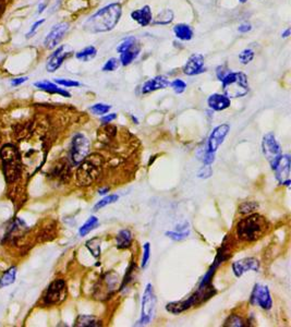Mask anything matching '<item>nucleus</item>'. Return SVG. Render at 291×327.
<instances>
[{"label":"nucleus","mask_w":291,"mask_h":327,"mask_svg":"<svg viewBox=\"0 0 291 327\" xmlns=\"http://www.w3.org/2000/svg\"><path fill=\"white\" fill-rule=\"evenodd\" d=\"M121 6L111 4L98 10L84 23V30L91 33H104L111 31L118 24L121 17Z\"/></svg>","instance_id":"obj_1"},{"label":"nucleus","mask_w":291,"mask_h":327,"mask_svg":"<svg viewBox=\"0 0 291 327\" xmlns=\"http://www.w3.org/2000/svg\"><path fill=\"white\" fill-rule=\"evenodd\" d=\"M4 175L8 183L14 182L20 177L22 162L19 151L11 144H6L0 150Z\"/></svg>","instance_id":"obj_2"},{"label":"nucleus","mask_w":291,"mask_h":327,"mask_svg":"<svg viewBox=\"0 0 291 327\" xmlns=\"http://www.w3.org/2000/svg\"><path fill=\"white\" fill-rule=\"evenodd\" d=\"M265 230V222L262 216L252 214L237 224V236L241 240L252 242L261 237Z\"/></svg>","instance_id":"obj_3"},{"label":"nucleus","mask_w":291,"mask_h":327,"mask_svg":"<svg viewBox=\"0 0 291 327\" xmlns=\"http://www.w3.org/2000/svg\"><path fill=\"white\" fill-rule=\"evenodd\" d=\"M102 158L98 155L86 156L76 171V181L80 185H90L93 183L101 173Z\"/></svg>","instance_id":"obj_4"},{"label":"nucleus","mask_w":291,"mask_h":327,"mask_svg":"<svg viewBox=\"0 0 291 327\" xmlns=\"http://www.w3.org/2000/svg\"><path fill=\"white\" fill-rule=\"evenodd\" d=\"M221 82L225 95L229 98L242 97L249 92L247 75L242 72H229Z\"/></svg>","instance_id":"obj_5"},{"label":"nucleus","mask_w":291,"mask_h":327,"mask_svg":"<svg viewBox=\"0 0 291 327\" xmlns=\"http://www.w3.org/2000/svg\"><path fill=\"white\" fill-rule=\"evenodd\" d=\"M157 298L154 291V287L152 284H148L145 287L142 297V308H141V317L137 321V326H144L150 324L155 316L156 312Z\"/></svg>","instance_id":"obj_6"},{"label":"nucleus","mask_w":291,"mask_h":327,"mask_svg":"<svg viewBox=\"0 0 291 327\" xmlns=\"http://www.w3.org/2000/svg\"><path fill=\"white\" fill-rule=\"evenodd\" d=\"M89 152L90 141L86 139V137L81 133L75 134L72 139L70 153V157L74 165H80V164L86 158Z\"/></svg>","instance_id":"obj_7"},{"label":"nucleus","mask_w":291,"mask_h":327,"mask_svg":"<svg viewBox=\"0 0 291 327\" xmlns=\"http://www.w3.org/2000/svg\"><path fill=\"white\" fill-rule=\"evenodd\" d=\"M262 151L265 158L269 160L273 169L282 155L280 145L273 133H267L264 135L262 141Z\"/></svg>","instance_id":"obj_8"},{"label":"nucleus","mask_w":291,"mask_h":327,"mask_svg":"<svg viewBox=\"0 0 291 327\" xmlns=\"http://www.w3.org/2000/svg\"><path fill=\"white\" fill-rule=\"evenodd\" d=\"M67 297V285L64 279H57L52 282L46 291L44 302L46 306H55L63 302Z\"/></svg>","instance_id":"obj_9"},{"label":"nucleus","mask_w":291,"mask_h":327,"mask_svg":"<svg viewBox=\"0 0 291 327\" xmlns=\"http://www.w3.org/2000/svg\"><path fill=\"white\" fill-rule=\"evenodd\" d=\"M250 303L252 306H257L264 310L272 309L273 301L267 286H263L259 284L255 285L251 293Z\"/></svg>","instance_id":"obj_10"},{"label":"nucleus","mask_w":291,"mask_h":327,"mask_svg":"<svg viewBox=\"0 0 291 327\" xmlns=\"http://www.w3.org/2000/svg\"><path fill=\"white\" fill-rule=\"evenodd\" d=\"M290 165L291 159L289 155H281L276 165L274 166L273 170H275V176L280 184L290 185Z\"/></svg>","instance_id":"obj_11"},{"label":"nucleus","mask_w":291,"mask_h":327,"mask_svg":"<svg viewBox=\"0 0 291 327\" xmlns=\"http://www.w3.org/2000/svg\"><path fill=\"white\" fill-rule=\"evenodd\" d=\"M229 130H230V127H229L228 124H220V126L216 127L212 131V133L208 140V144H206L209 152L216 153L218 147L224 143L226 137L229 133Z\"/></svg>","instance_id":"obj_12"},{"label":"nucleus","mask_w":291,"mask_h":327,"mask_svg":"<svg viewBox=\"0 0 291 327\" xmlns=\"http://www.w3.org/2000/svg\"><path fill=\"white\" fill-rule=\"evenodd\" d=\"M69 30V24L68 23H60V24H57L51 29L48 35L46 36L44 45L46 48L52 49L55 48L56 46L60 43V41L63 40L65 34L68 32Z\"/></svg>","instance_id":"obj_13"},{"label":"nucleus","mask_w":291,"mask_h":327,"mask_svg":"<svg viewBox=\"0 0 291 327\" xmlns=\"http://www.w3.org/2000/svg\"><path fill=\"white\" fill-rule=\"evenodd\" d=\"M232 271L236 277H241L247 271L253 270L257 271L259 269V262L254 258H246L232 263Z\"/></svg>","instance_id":"obj_14"},{"label":"nucleus","mask_w":291,"mask_h":327,"mask_svg":"<svg viewBox=\"0 0 291 327\" xmlns=\"http://www.w3.org/2000/svg\"><path fill=\"white\" fill-rule=\"evenodd\" d=\"M205 71L206 68L204 66V58L202 54H192L183 68V72L187 75H197Z\"/></svg>","instance_id":"obj_15"},{"label":"nucleus","mask_w":291,"mask_h":327,"mask_svg":"<svg viewBox=\"0 0 291 327\" xmlns=\"http://www.w3.org/2000/svg\"><path fill=\"white\" fill-rule=\"evenodd\" d=\"M194 306H196V300H195L194 294H192L191 297H189L186 300L168 303V305L166 306V310L168 311V312H170L172 314H180Z\"/></svg>","instance_id":"obj_16"},{"label":"nucleus","mask_w":291,"mask_h":327,"mask_svg":"<svg viewBox=\"0 0 291 327\" xmlns=\"http://www.w3.org/2000/svg\"><path fill=\"white\" fill-rule=\"evenodd\" d=\"M65 46H61L55 52L51 54V57L48 60L47 64V71L48 72H55L56 70L63 65V62L70 56V52L65 51Z\"/></svg>","instance_id":"obj_17"},{"label":"nucleus","mask_w":291,"mask_h":327,"mask_svg":"<svg viewBox=\"0 0 291 327\" xmlns=\"http://www.w3.org/2000/svg\"><path fill=\"white\" fill-rule=\"evenodd\" d=\"M168 85H169V81H168L165 76L159 75L145 82L142 87V93L143 94H149V93L152 92L166 89Z\"/></svg>","instance_id":"obj_18"},{"label":"nucleus","mask_w":291,"mask_h":327,"mask_svg":"<svg viewBox=\"0 0 291 327\" xmlns=\"http://www.w3.org/2000/svg\"><path fill=\"white\" fill-rule=\"evenodd\" d=\"M209 107L215 112H221L225 111L229 106H230L231 102L230 98L227 97L223 94H213L208 99Z\"/></svg>","instance_id":"obj_19"},{"label":"nucleus","mask_w":291,"mask_h":327,"mask_svg":"<svg viewBox=\"0 0 291 327\" xmlns=\"http://www.w3.org/2000/svg\"><path fill=\"white\" fill-rule=\"evenodd\" d=\"M131 18L136 21L141 26H148L152 22V11L149 6H145L139 10H135L131 13Z\"/></svg>","instance_id":"obj_20"},{"label":"nucleus","mask_w":291,"mask_h":327,"mask_svg":"<svg viewBox=\"0 0 291 327\" xmlns=\"http://www.w3.org/2000/svg\"><path fill=\"white\" fill-rule=\"evenodd\" d=\"M35 87L38 88L42 91H45L47 93H50V94H60L65 97H70V93L63 90L61 88H58L56 84H53L48 81H44V82H37L35 83Z\"/></svg>","instance_id":"obj_21"},{"label":"nucleus","mask_w":291,"mask_h":327,"mask_svg":"<svg viewBox=\"0 0 291 327\" xmlns=\"http://www.w3.org/2000/svg\"><path fill=\"white\" fill-rule=\"evenodd\" d=\"M139 53H140V45L139 43H135L134 45L131 46V47L120 53L121 64L124 66L130 65L137 56H139Z\"/></svg>","instance_id":"obj_22"},{"label":"nucleus","mask_w":291,"mask_h":327,"mask_svg":"<svg viewBox=\"0 0 291 327\" xmlns=\"http://www.w3.org/2000/svg\"><path fill=\"white\" fill-rule=\"evenodd\" d=\"M74 326L79 327H97L102 326V321L95 316L91 315H79L75 320Z\"/></svg>","instance_id":"obj_23"},{"label":"nucleus","mask_w":291,"mask_h":327,"mask_svg":"<svg viewBox=\"0 0 291 327\" xmlns=\"http://www.w3.org/2000/svg\"><path fill=\"white\" fill-rule=\"evenodd\" d=\"M116 243L118 249H128L132 243V233L128 229L120 230L116 237Z\"/></svg>","instance_id":"obj_24"},{"label":"nucleus","mask_w":291,"mask_h":327,"mask_svg":"<svg viewBox=\"0 0 291 327\" xmlns=\"http://www.w3.org/2000/svg\"><path fill=\"white\" fill-rule=\"evenodd\" d=\"M173 32L179 40L181 41H190L193 37V31L188 24H177L173 28Z\"/></svg>","instance_id":"obj_25"},{"label":"nucleus","mask_w":291,"mask_h":327,"mask_svg":"<svg viewBox=\"0 0 291 327\" xmlns=\"http://www.w3.org/2000/svg\"><path fill=\"white\" fill-rule=\"evenodd\" d=\"M98 224V218L95 216H91L89 220L82 225V227L79 230V235L81 237H85L92 230H94L97 227Z\"/></svg>","instance_id":"obj_26"},{"label":"nucleus","mask_w":291,"mask_h":327,"mask_svg":"<svg viewBox=\"0 0 291 327\" xmlns=\"http://www.w3.org/2000/svg\"><path fill=\"white\" fill-rule=\"evenodd\" d=\"M15 275H17V267H10L4 272V275L0 278V288H5L14 283Z\"/></svg>","instance_id":"obj_27"},{"label":"nucleus","mask_w":291,"mask_h":327,"mask_svg":"<svg viewBox=\"0 0 291 327\" xmlns=\"http://www.w3.org/2000/svg\"><path fill=\"white\" fill-rule=\"evenodd\" d=\"M96 52L97 50L94 46H89V47L82 49L79 52H76V58L81 61H89L96 56Z\"/></svg>","instance_id":"obj_28"},{"label":"nucleus","mask_w":291,"mask_h":327,"mask_svg":"<svg viewBox=\"0 0 291 327\" xmlns=\"http://www.w3.org/2000/svg\"><path fill=\"white\" fill-rule=\"evenodd\" d=\"M85 246L94 258L97 259L101 255V240H99V238H93L89 240Z\"/></svg>","instance_id":"obj_29"},{"label":"nucleus","mask_w":291,"mask_h":327,"mask_svg":"<svg viewBox=\"0 0 291 327\" xmlns=\"http://www.w3.org/2000/svg\"><path fill=\"white\" fill-rule=\"evenodd\" d=\"M118 199H119V197L117 196V194H111V196L106 197V198L102 199L99 202H97L96 205H95L94 208H93V211H94V212H97V211H99V209L104 208V207L107 206V205H110V204L116 203V202L118 201Z\"/></svg>","instance_id":"obj_30"},{"label":"nucleus","mask_w":291,"mask_h":327,"mask_svg":"<svg viewBox=\"0 0 291 327\" xmlns=\"http://www.w3.org/2000/svg\"><path fill=\"white\" fill-rule=\"evenodd\" d=\"M197 155H198V158L203 161L204 165H211V164H213V161L215 160V153L209 152L208 146L204 147V149H201L200 152L197 153Z\"/></svg>","instance_id":"obj_31"},{"label":"nucleus","mask_w":291,"mask_h":327,"mask_svg":"<svg viewBox=\"0 0 291 327\" xmlns=\"http://www.w3.org/2000/svg\"><path fill=\"white\" fill-rule=\"evenodd\" d=\"M173 20V13L170 10H165L157 15L155 20V24H168Z\"/></svg>","instance_id":"obj_32"},{"label":"nucleus","mask_w":291,"mask_h":327,"mask_svg":"<svg viewBox=\"0 0 291 327\" xmlns=\"http://www.w3.org/2000/svg\"><path fill=\"white\" fill-rule=\"evenodd\" d=\"M190 235V230H176V231H167L166 236L168 238L172 239L173 241H181L183 239H186Z\"/></svg>","instance_id":"obj_33"},{"label":"nucleus","mask_w":291,"mask_h":327,"mask_svg":"<svg viewBox=\"0 0 291 327\" xmlns=\"http://www.w3.org/2000/svg\"><path fill=\"white\" fill-rule=\"evenodd\" d=\"M224 326H231V327H244V326H247L246 322H244V320H242V318L238 315H230L229 316Z\"/></svg>","instance_id":"obj_34"},{"label":"nucleus","mask_w":291,"mask_h":327,"mask_svg":"<svg viewBox=\"0 0 291 327\" xmlns=\"http://www.w3.org/2000/svg\"><path fill=\"white\" fill-rule=\"evenodd\" d=\"M256 208H258V204L256 202H244L239 206V212L241 214H250L254 212Z\"/></svg>","instance_id":"obj_35"},{"label":"nucleus","mask_w":291,"mask_h":327,"mask_svg":"<svg viewBox=\"0 0 291 327\" xmlns=\"http://www.w3.org/2000/svg\"><path fill=\"white\" fill-rule=\"evenodd\" d=\"M110 108H111V106L105 105V104H95L94 106H92L90 108V111L94 115L102 116V115H105V114L108 113L110 111Z\"/></svg>","instance_id":"obj_36"},{"label":"nucleus","mask_w":291,"mask_h":327,"mask_svg":"<svg viewBox=\"0 0 291 327\" xmlns=\"http://www.w3.org/2000/svg\"><path fill=\"white\" fill-rule=\"evenodd\" d=\"M150 258H151V244L150 242H147L143 246V258H142V264H141L142 268L148 267Z\"/></svg>","instance_id":"obj_37"},{"label":"nucleus","mask_w":291,"mask_h":327,"mask_svg":"<svg viewBox=\"0 0 291 327\" xmlns=\"http://www.w3.org/2000/svg\"><path fill=\"white\" fill-rule=\"evenodd\" d=\"M253 58H254V51L252 49H244L239 54V59L242 65H248Z\"/></svg>","instance_id":"obj_38"},{"label":"nucleus","mask_w":291,"mask_h":327,"mask_svg":"<svg viewBox=\"0 0 291 327\" xmlns=\"http://www.w3.org/2000/svg\"><path fill=\"white\" fill-rule=\"evenodd\" d=\"M170 85H171L172 90H173L176 93H177V94H181V93L185 92L186 89H187V84H186L185 82H183L182 80H179V79L172 81V82L170 83Z\"/></svg>","instance_id":"obj_39"},{"label":"nucleus","mask_w":291,"mask_h":327,"mask_svg":"<svg viewBox=\"0 0 291 327\" xmlns=\"http://www.w3.org/2000/svg\"><path fill=\"white\" fill-rule=\"evenodd\" d=\"M118 67H119V60H117L116 58H111L104 65L103 71H105V72L114 71V70L118 69Z\"/></svg>","instance_id":"obj_40"},{"label":"nucleus","mask_w":291,"mask_h":327,"mask_svg":"<svg viewBox=\"0 0 291 327\" xmlns=\"http://www.w3.org/2000/svg\"><path fill=\"white\" fill-rule=\"evenodd\" d=\"M213 174V170L211 168L210 165H204L200 170H198L197 173V177L201 178V179H206V178H210Z\"/></svg>","instance_id":"obj_41"},{"label":"nucleus","mask_w":291,"mask_h":327,"mask_svg":"<svg viewBox=\"0 0 291 327\" xmlns=\"http://www.w3.org/2000/svg\"><path fill=\"white\" fill-rule=\"evenodd\" d=\"M55 82L57 84L63 85V87H68V88H71V87H79L80 83L76 82V81H71V80H64V79H56Z\"/></svg>","instance_id":"obj_42"},{"label":"nucleus","mask_w":291,"mask_h":327,"mask_svg":"<svg viewBox=\"0 0 291 327\" xmlns=\"http://www.w3.org/2000/svg\"><path fill=\"white\" fill-rule=\"evenodd\" d=\"M225 67H223V66H220V67H218L217 68V77H218V80H220V81H223V79H224V77L229 73V71H225Z\"/></svg>","instance_id":"obj_43"},{"label":"nucleus","mask_w":291,"mask_h":327,"mask_svg":"<svg viewBox=\"0 0 291 327\" xmlns=\"http://www.w3.org/2000/svg\"><path fill=\"white\" fill-rule=\"evenodd\" d=\"M116 118H117V115H116V114H109V115H107V116L103 117V118L101 119V121H102L103 123H109V122H111L112 120H114Z\"/></svg>","instance_id":"obj_44"},{"label":"nucleus","mask_w":291,"mask_h":327,"mask_svg":"<svg viewBox=\"0 0 291 327\" xmlns=\"http://www.w3.org/2000/svg\"><path fill=\"white\" fill-rule=\"evenodd\" d=\"M44 22H45V20L37 21V22L35 23V24H33V26H32V29H31V31H30V33L27 34V36H32V34L35 32V30H36L38 26H40V25L42 24V23H44Z\"/></svg>","instance_id":"obj_45"},{"label":"nucleus","mask_w":291,"mask_h":327,"mask_svg":"<svg viewBox=\"0 0 291 327\" xmlns=\"http://www.w3.org/2000/svg\"><path fill=\"white\" fill-rule=\"evenodd\" d=\"M252 29V26L250 24H248V23H246V24H242L241 26H239V32L241 33H247L249 32V31Z\"/></svg>","instance_id":"obj_46"},{"label":"nucleus","mask_w":291,"mask_h":327,"mask_svg":"<svg viewBox=\"0 0 291 327\" xmlns=\"http://www.w3.org/2000/svg\"><path fill=\"white\" fill-rule=\"evenodd\" d=\"M27 80V77H20V79H15L11 82V84L13 85V87H15V85H19V84H22L23 82H25Z\"/></svg>","instance_id":"obj_47"},{"label":"nucleus","mask_w":291,"mask_h":327,"mask_svg":"<svg viewBox=\"0 0 291 327\" xmlns=\"http://www.w3.org/2000/svg\"><path fill=\"white\" fill-rule=\"evenodd\" d=\"M5 9V4H4V0H0V15L3 14Z\"/></svg>","instance_id":"obj_48"},{"label":"nucleus","mask_w":291,"mask_h":327,"mask_svg":"<svg viewBox=\"0 0 291 327\" xmlns=\"http://www.w3.org/2000/svg\"><path fill=\"white\" fill-rule=\"evenodd\" d=\"M290 35V29H287L284 33H282V37H288Z\"/></svg>","instance_id":"obj_49"},{"label":"nucleus","mask_w":291,"mask_h":327,"mask_svg":"<svg viewBox=\"0 0 291 327\" xmlns=\"http://www.w3.org/2000/svg\"><path fill=\"white\" fill-rule=\"evenodd\" d=\"M107 191H108V189H107V188L106 189H101V190H98V193L101 194V196H104L105 193H107Z\"/></svg>","instance_id":"obj_50"},{"label":"nucleus","mask_w":291,"mask_h":327,"mask_svg":"<svg viewBox=\"0 0 291 327\" xmlns=\"http://www.w3.org/2000/svg\"><path fill=\"white\" fill-rule=\"evenodd\" d=\"M246 2H247V0H240V3H242V4H244Z\"/></svg>","instance_id":"obj_51"}]
</instances>
